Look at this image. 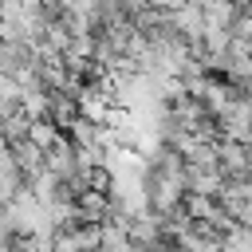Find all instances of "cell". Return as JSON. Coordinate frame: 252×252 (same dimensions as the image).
<instances>
[{
    "label": "cell",
    "instance_id": "1",
    "mask_svg": "<svg viewBox=\"0 0 252 252\" xmlns=\"http://www.w3.org/2000/svg\"><path fill=\"white\" fill-rule=\"evenodd\" d=\"M217 126H220V138H232V142H252V98L248 94H240L220 118H217Z\"/></svg>",
    "mask_w": 252,
    "mask_h": 252
}]
</instances>
